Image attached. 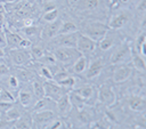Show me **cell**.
Instances as JSON below:
<instances>
[{"mask_svg":"<svg viewBox=\"0 0 146 129\" xmlns=\"http://www.w3.org/2000/svg\"><path fill=\"white\" fill-rule=\"evenodd\" d=\"M36 100L38 99L34 96L31 87H25L18 90V102L22 107H33Z\"/></svg>","mask_w":146,"mask_h":129,"instance_id":"obj_10","label":"cell"},{"mask_svg":"<svg viewBox=\"0 0 146 129\" xmlns=\"http://www.w3.org/2000/svg\"><path fill=\"white\" fill-rule=\"evenodd\" d=\"M130 21V13L127 10H120L113 15L112 19L110 21L108 27L111 30H119L125 26Z\"/></svg>","mask_w":146,"mask_h":129,"instance_id":"obj_11","label":"cell"},{"mask_svg":"<svg viewBox=\"0 0 146 129\" xmlns=\"http://www.w3.org/2000/svg\"><path fill=\"white\" fill-rule=\"evenodd\" d=\"M35 70H36L38 75L41 76L42 79H44V80H52L54 75H52V72H51L49 66H47L44 64H41V63H38Z\"/></svg>","mask_w":146,"mask_h":129,"instance_id":"obj_27","label":"cell"},{"mask_svg":"<svg viewBox=\"0 0 146 129\" xmlns=\"http://www.w3.org/2000/svg\"><path fill=\"white\" fill-rule=\"evenodd\" d=\"M88 66V58L83 55H81L72 65H71V72L75 74H83Z\"/></svg>","mask_w":146,"mask_h":129,"instance_id":"obj_23","label":"cell"},{"mask_svg":"<svg viewBox=\"0 0 146 129\" xmlns=\"http://www.w3.org/2000/svg\"><path fill=\"white\" fill-rule=\"evenodd\" d=\"M58 16H59V11H58L57 8H55V9L44 11L43 15H42V21L46 22V23H50V22L56 21L58 18Z\"/></svg>","mask_w":146,"mask_h":129,"instance_id":"obj_34","label":"cell"},{"mask_svg":"<svg viewBox=\"0 0 146 129\" xmlns=\"http://www.w3.org/2000/svg\"><path fill=\"white\" fill-rule=\"evenodd\" d=\"M116 45V34L115 32H113L111 29L110 31L104 35V38H102L98 41V47L102 51H107L111 48H113Z\"/></svg>","mask_w":146,"mask_h":129,"instance_id":"obj_16","label":"cell"},{"mask_svg":"<svg viewBox=\"0 0 146 129\" xmlns=\"http://www.w3.org/2000/svg\"><path fill=\"white\" fill-rule=\"evenodd\" d=\"M31 88H32L33 94H34V96L36 97V99H40V98H43V97H44L43 81H41V80L38 79V78H34V79L32 80Z\"/></svg>","mask_w":146,"mask_h":129,"instance_id":"obj_25","label":"cell"},{"mask_svg":"<svg viewBox=\"0 0 146 129\" xmlns=\"http://www.w3.org/2000/svg\"><path fill=\"white\" fill-rule=\"evenodd\" d=\"M108 31H110L108 25L98 21L88 22L84 24V27H83V34H86L87 37H89L96 42H98L102 38H104V35Z\"/></svg>","mask_w":146,"mask_h":129,"instance_id":"obj_2","label":"cell"},{"mask_svg":"<svg viewBox=\"0 0 146 129\" xmlns=\"http://www.w3.org/2000/svg\"><path fill=\"white\" fill-rule=\"evenodd\" d=\"M60 24H62V21L60 19H56L54 22H50V23H47L44 26L41 27V38L43 40H51L52 38H55L58 33V30L60 27Z\"/></svg>","mask_w":146,"mask_h":129,"instance_id":"obj_13","label":"cell"},{"mask_svg":"<svg viewBox=\"0 0 146 129\" xmlns=\"http://www.w3.org/2000/svg\"><path fill=\"white\" fill-rule=\"evenodd\" d=\"M23 114V112L19 110V107L18 106H16L15 104H13L8 110H7V112L3 114L5 115V118L7 119V120H10V121H16L17 119H19L21 118V115Z\"/></svg>","mask_w":146,"mask_h":129,"instance_id":"obj_28","label":"cell"},{"mask_svg":"<svg viewBox=\"0 0 146 129\" xmlns=\"http://www.w3.org/2000/svg\"><path fill=\"white\" fill-rule=\"evenodd\" d=\"M58 84H60L63 88H65L66 90H72L74 87H75V83H76V79L74 78V76H72L71 74L68 75V76H66L64 80H62V81H59V82H57Z\"/></svg>","mask_w":146,"mask_h":129,"instance_id":"obj_35","label":"cell"},{"mask_svg":"<svg viewBox=\"0 0 146 129\" xmlns=\"http://www.w3.org/2000/svg\"><path fill=\"white\" fill-rule=\"evenodd\" d=\"M56 108H57V112L60 115H66V114H68L71 112V110H72V103L70 100L68 94H65L63 97H60L56 102Z\"/></svg>","mask_w":146,"mask_h":129,"instance_id":"obj_19","label":"cell"},{"mask_svg":"<svg viewBox=\"0 0 146 129\" xmlns=\"http://www.w3.org/2000/svg\"><path fill=\"white\" fill-rule=\"evenodd\" d=\"M130 62L132 63V65L135 66L136 70H138L139 72H145V70H146V63H145V58L141 55H139L138 53H133L132 51V54H131V61Z\"/></svg>","mask_w":146,"mask_h":129,"instance_id":"obj_26","label":"cell"},{"mask_svg":"<svg viewBox=\"0 0 146 129\" xmlns=\"http://www.w3.org/2000/svg\"><path fill=\"white\" fill-rule=\"evenodd\" d=\"M128 104H129V107L135 111V112H138V113H144L145 112V108H146V100L144 97H140L138 95L136 96H132L129 98L128 100Z\"/></svg>","mask_w":146,"mask_h":129,"instance_id":"obj_20","label":"cell"},{"mask_svg":"<svg viewBox=\"0 0 146 129\" xmlns=\"http://www.w3.org/2000/svg\"><path fill=\"white\" fill-rule=\"evenodd\" d=\"M97 99L105 106H113L116 103V94L112 87L104 84L97 90Z\"/></svg>","mask_w":146,"mask_h":129,"instance_id":"obj_7","label":"cell"},{"mask_svg":"<svg viewBox=\"0 0 146 129\" xmlns=\"http://www.w3.org/2000/svg\"><path fill=\"white\" fill-rule=\"evenodd\" d=\"M99 6V0H81L79 3V8L83 11H91L97 9Z\"/></svg>","mask_w":146,"mask_h":129,"instance_id":"obj_30","label":"cell"},{"mask_svg":"<svg viewBox=\"0 0 146 129\" xmlns=\"http://www.w3.org/2000/svg\"><path fill=\"white\" fill-rule=\"evenodd\" d=\"M10 73V67L7 65V63L3 61V58H0V78L7 75Z\"/></svg>","mask_w":146,"mask_h":129,"instance_id":"obj_37","label":"cell"},{"mask_svg":"<svg viewBox=\"0 0 146 129\" xmlns=\"http://www.w3.org/2000/svg\"><path fill=\"white\" fill-rule=\"evenodd\" d=\"M78 35H79V31L68 34H57L51 40H55L58 47H75Z\"/></svg>","mask_w":146,"mask_h":129,"instance_id":"obj_15","label":"cell"},{"mask_svg":"<svg viewBox=\"0 0 146 129\" xmlns=\"http://www.w3.org/2000/svg\"><path fill=\"white\" fill-rule=\"evenodd\" d=\"M65 122L63 121V120H60V119H54V120H51L49 123H48V126L46 127L47 129H59V128H65Z\"/></svg>","mask_w":146,"mask_h":129,"instance_id":"obj_36","label":"cell"},{"mask_svg":"<svg viewBox=\"0 0 146 129\" xmlns=\"http://www.w3.org/2000/svg\"><path fill=\"white\" fill-rule=\"evenodd\" d=\"M96 47H97V42H96V41H94L92 39H90L89 37H87L86 34L79 32V35H78V39H76L75 48H76L82 55L94 53L95 49H96Z\"/></svg>","mask_w":146,"mask_h":129,"instance_id":"obj_8","label":"cell"},{"mask_svg":"<svg viewBox=\"0 0 146 129\" xmlns=\"http://www.w3.org/2000/svg\"><path fill=\"white\" fill-rule=\"evenodd\" d=\"M6 56H8L9 62L15 66H25L30 64V62L33 59L30 49H21V48L8 49Z\"/></svg>","mask_w":146,"mask_h":129,"instance_id":"obj_3","label":"cell"},{"mask_svg":"<svg viewBox=\"0 0 146 129\" xmlns=\"http://www.w3.org/2000/svg\"><path fill=\"white\" fill-rule=\"evenodd\" d=\"M31 25H33V19L30 17H25L23 19V26H31Z\"/></svg>","mask_w":146,"mask_h":129,"instance_id":"obj_41","label":"cell"},{"mask_svg":"<svg viewBox=\"0 0 146 129\" xmlns=\"http://www.w3.org/2000/svg\"><path fill=\"white\" fill-rule=\"evenodd\" d=\"M103 68H104V61L102 58H96L90 63H88L84 75L87 79H95L102 73Z\"/></svg>","mask_w":146,"mask_h":129,"instance_id":"obj_14","label":"cell"},{"mask_svg":"<svg viewBox=\"0 0 146 129\" xmlns=\"http://www.w3.org/2000/svg\"><path fill=\"white\" fill-rule=\"evenodd\" d=\"M21 34L25 35L24 38L29 39L31 42H33V39H39L41 38V27L40 26H34V25H31V26H23L21 29Z\"/></svg>","mask_w":146,"mask_h":129,"instance_id":"obj_21","label":"cell"},{"mask_svg":"<svg viewBox=\"0 0 146 129\" xmlns=\"http://www.w3.org/2000/svg\"><path fill=\"white\" fill-rule=\"evenodd\" d=\"M47 1H51V2H54V1H56V0H47Z\"/></svg>","mask_w":146,"mask_h":129,"instance_id":"obj_44","label":"cell"},{"mask_svg":"<svg viewBox=\"0 0 146 129\" xmlns=\"http://www.w3.org/2000/svg\"><path fill=\"white\" fill-rule=\"evenodd\" d=\"M36 62H39V63H41V64H44V65H47V66H49V67H51V66H54L55 64H57V61H56L54 54L50 53V51H44L43 56H42L39 61H36Z\"/></svg>","mask_w":146,"mask_h":129,"instance_id":"obj_31","label":"cell"},{"mask_svg":"<svg viewBox=\"0 0 146 129\" xmlns=\"http://www.w3.org/2000/svg\"><path fill=\"white\" fill-rule=\"evenodd\" d=\"M1 79H2V81H5V82H3V83L6 84V88H5V89L9 90L11 94H14V92H16V91L18 92L21 82H19V80H18L14 74H7V75L2 76Z\"/></svg>","mask_w":146,"mask_h":129,"instance_id":"obj_22","label":"cell"},{"mask_svg":"<svg viewBox=\"0 0 146 129\" xmlns=\"http://www.w3.org/2000/svg\"><path fill=\"white\" fill-rule=\"evenodd\" d=\"M72 92H74L80 98H82L87 105L91 104L92 100H95V98H97V89L94 86H89V84L81 86V87H78L75 89L73 88Z\"/></svg>","mask_w":146,"mask_h":129,"instance_id":"obj_9","label":"cell"},{"mask_svg":"<svg viewBox=\"0 0 146 129\" xmlns=\"http://www.w3.org/2000/svg\"><path fill=\"white\" fill-rule=\"evenodd\" d=\"M43 88H44V97H47L54 102H57L65 94L70 92L68 90L63 88L60 84H58L54 80H46L43 82Z\"/></svg>","mask_w":146,"mask_h":129,"instance_id":"obj_5","label":"cell"},{"mask_svg":"<svg viewBox=\"0 0 146 129\" xmlns=\"http://www.w3.org/2000/svg\"><path fill=\"white\" fill-rule=\"evenodd\" d=\"M44 51H46L44 48H43L42 46H40V45H33V43H32V46L30 47L31 56H32V58L35 59V61H39V59L43 56Z\"/></svg>","mask_w":146,"mask_h":129,"instance_id":"obj_33","label":"cell"},{"mask_svg":"<svg viewBox=\"0 0 146 129\" xmlns=\"http://www.w3.org/2000/svg\"><path fill=\"white\" fill-rule=\"evenodd\" d=\"M145 43H146V37H145V33L143 32L141 34L138 35L137 40H136V49H137V53L139 55H141L143 57H145Z\"/></svg>","mask_w":146,"mask_h":129,"instance_id":"obj_32","label":"cell"},{"mask_svg":"<svg viewBox=\"0 0 146 129\" xmlns=\"http://www.w3.org/2000/svg\"><path fill=\"white\" fill-rule=\"evenodd\" d=\"M52 54L56 61L64 66H71L82 55L75 47H56Z\"/></svg>","mask_w":146,"mask_h":129,"instance_id":"obj_1","label":"cell"},{"mask_svg":"<svg viewBox=\"0 0 146 129\" xmlns=\"http://www.w3.org/2000/svg\"><path fill=\"white\" fill-rule=\"evenodd\" d=\"M132 75V67L128 64H119L113 72V81L115 83H122Z\"/></svg>","mask_w":146,"mask_h":129,"instance_id":"obj_12","label":"cell"},{"mask_svg":"<svg viewBox=\"0 0 146 129\" xmlns=\"http://www.w3.org/2000/svg\"><path fill=\"white\" fill-rule=\"evenodd\" d=\"M137 9H138V11L145 13V0H141V2H140V3H138Z\"/></svg>","mask_w":146,"mask_h":129,"instance_id":"obj_42","label":"cell"},{"mask_svg":"<svg viewBox=\"0 0 146 129\" xmlns=\"http://www.w3.org/2000/svg\"><path fill=\"white\" fill-rule=\"evenodd\" d=\"M0 47L3 49L7 48V40H6V34H5L3 27L0 29Z\"/></svg>","mask_w":146,"mask_h":129,"instance_id":"obj_39","label":"cell"},{"mask_svg":"<svg viewBox=\"0 0 146 129\" xmlns=\"http://www.w3.org/2000/svg\"><path fill=\"white\" fill-rule=\"evenodd\" d=\"M132 49L128 43H119L117 48L113 51L112 56L110 57V63L113 65L119 64H128L131 61Z\"/></svg>","mask_w":146,"mask_h":129,"instance_id":"obj_4","label":"cell"},{"mask_svg":"<svg viewBox=\"0 0 146 129\" xmlns=\"http://www.w3.org/2000/svg\"><path fill=\"white\" fill-rule=\"evenodd\" d=\"M5 22H6V9L3 8L2 5H0V29L5 26Z\"/></svg>","mask_w":146,"mask_h":129,"instance_id":"obj_40","label":"cell"},{"mask_svg":"<svg viewBox=\"0 0 146 129\" xmlns=\"http://www.w3.org/2000/svg\"><path fill=\"white\" fill-rule=\"evenodd\" d=\"M5 30V34H6V40H7V48L9 49H14V48H18L19 43L22 42V40L24 39L23 35H21V33L14 32L8 30L7 27H3Z\"/></svg>","mask_w":146,"mask_h":129,"instance_id":"obj_18","label":"cell"},{"mask_svg":"<svg viewBox=\"0 0 146 129\" xmlns=\"http://www.w3.org/2000/svg\"><path fill=\"white\" fill-rule=\"evenodd\" d=\"M76 31H78L76 24L73 23V22L67 21V22H62L57 34H68V33H73V32H76Z\"/></svg>","mask_w":146,"mask_h":129,"instance_id":"obj_29","label":"cell"},{"mask_svg":"<svg viewBox=\"0 0 146 129\" xmlns=\"http://www.w3.org/2000/svg\"><path fill=\"white\" fill-rule=\"evenodd\" d=\"M14 128H19V129H29V128H33V123H32V115L27 114V113H23L21 115L19 119H17L15 121V126Z\"/></svg>","mask_w":146,"mask_h":129,"instance_id":"obj_24","label":"cell"},{"mask_svg":"<svg viewBox=\"0 0 146 129\" xmlns=\"http://www.w3.org/2000/svg\"><path fill=\"white\" fill-rule=\"evenodd\" d=\"M1 116H2V114H1V113H0V118H1Z\"/></svg>","mask_w":146,"mask_h":129,"instance_id":"obj_45","label":"cell"},{"mask_svg":"<svg viewBox=\"0 0 146 129\" xmlns=\"http://www.w3.org/2000/svg\"><path fill=\"white\" fill-rule=\"evenodd\" d=\"M55 116H56V114L52 110L34 111V113L32 114L33 128H46L48 126V123L55 119Z\"/></svg>","mask_w":146,"mask_h":129,"instance_id":"obj_6","label":"cell"},{"mask_svg":"<svg viewBox=\"0 0 146 129\" xmlns=\"http://www.w3.org/2000/svg\"><path fill=\"white\" fill-rule=\"evenodd\" d=\"M5 57H6V51L3 48L0 47V58H5Z\"/></svg>","mask_w":146,"mask_h":129,"instance_id":"obj_43","label":"cell"},{"mask_svg":"<svg viewBox=\"0 0 146 129\" xmlns=\"http://www.w3.org/2000/svg\"><path fill=\"white\" fill-rule=\"evenodd\" d=\"M14 75L19 80V82L29 83L32 82V80L35 78V74L33 71L26 68L25 66H16L14 70Z\"/></svg>","mask_w":146,"mask_h":129,"instance_id":"obj_17","label":"cell"},{"mask_svg":"<svg viewBox=\"0 0 146 129\" xmlns=\"http://www.w3.org/2000/svg\"><path fill=\"white\" fill-rule=\"evenodd\" d=\"M15 126V121H10L7 120L6 118L2 119V116L0 118V129H6V128H14Z\"/></svg>","mask_w":146,"mask_h":129,"instance_id":"obj_38","label":"cell"}]
</instances>
